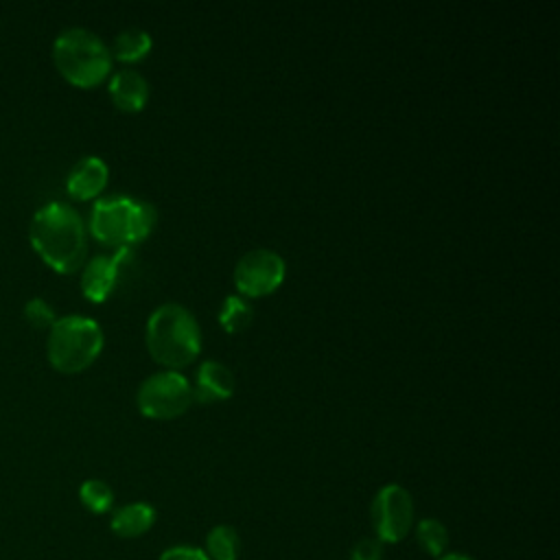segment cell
I'll return each instance as SVG.
<instances>
[{
	"label": "cell",
	"mask_w": 560,
	"mask_h": 560,
	"mask_svg": "<svg viewBox=\"0 0 560 560\" xmlns=\"http://www.w3.org/2000/svg\"><path fill=\"white\" fill-rule=\"evenodd\" d=\"M131 260V249H116L109 256H94L81 267V293L90 302H105L118 284V276Z\"/></svg>",
	"instance_id": "9"
},
{
	"label": "cell",
	"mask_w": 560,
	"mask_h": 560,
	"mask_svg": "<svg viewBox=\"0 0 560 560\" xmlns=\"http://www.w3.org/2000/svg\"><path fill=\"white\" fill-rule=\"evenodd\" d=\"M155 223V208L127 195L101 197L90 212V234L114 249H131L144 241Z\"/></svg>",
	"instance_id": "3"
},
{
	"label": "cell",
	"mask_w": 560,
	"mask_h": 560,
	"mask_svg": "<svg viewBox=\"0 0 560 560\" xmlns=\"http://www.w3.org/2000/svg\"><path fill=\"white\" fill-rule=\"evenodd\" d=\"M418 545L433 558H440L448 549V529L438 518H422L416 525Z\"/></svg>",
	"instance_id": "17"
},
{
	"label": "cell",
	"mask_w": 560,
	"mask_h": 560,
	"mask_svg": "<svg viewBox=\"0 0 560 560\" xmlns=\"http://www.w3.org/2000/svg\"><path fill=\"white\" fill-rule=\"evenodd\" d=\"M153 523H155V510L149 503L136 501L118 508L112 514L109 527L120 538H138L147 534L153 527Z\"/></svg>",
	"instance_id": "13"
},
{
	"label": "cell",
	"mask_w": 560,
	"mask_h": 560,
	"mask_svg": "<svg viewBox=\"0 0 560 560\" xmlns=\"http://www.w3.org/2000/svg\"><path fill=\"white\" fill-rule=\"evenodd\" d=\"M287 273L284 258L265 247H256L245 252L234 265V287L238 295L247 298H265L273 293Z\"/></svg>",
	"instance_id": "7"
},
{
	"label": "cell",
	"mask_w": 560,
	"mask_h": 560,
	"mask_svg": "<svg viewBox=\"0 0 560 560\" xmlns=\"http://www.w3.org/2000/svg\"><path fill=\"white\" fill-rule=\"evenodd\" d=\"M138 411L153 420H173L192 405V385L182 372L160 370L147 376L136 392Z\"/></svg>",
	"instance_id": "6"
},
{
	"label": "cell",
	"mask_w": 560,
	"mask_h": 560,
	"mask_svg": "<svg viewBox=\"0 0 560 560\" xmlns=\"http://www.w3.org/2000/svg\"><path fill=\"white\" fill-rule=\"evenodd\" d=\"M24 319L37 330H50V326L57 322L52 306L42 298H33L24 304Z\"/></svg>",
	"instance_id": "19"
},
{
	"label": "cell",
	"mask_w": 560,
	"mask_h": 560,
	"mask_svg": "<svg viewBox=\"0 0 560 560\" xmlns=\"http://www.w3.org/2000/svg\"><path fill=\"white\" fill-rule=\"evenodd\" d=\"M35 254L57 273H74L85 265L88 232L81 214L61 201L42 206L28 225Z\"/></svg>",
	"instance_id": "1"
},
{
	"label": "cell",
	"mask_w": 560,
	"mask_h": 560,
	"mask_svg": "<svg viewBox=\"0 0 560 560\" xmlns=\"http://www.w3.org/2000/svg\"><path fill=\"white\" fill-rule=\"evenodd\" d=\"M52 61L59 74L74 88H96L112 72V52L105 42L88 28H66L52 44Z\"/></svg>",
	"instance_id": "4"
},
{
	"label": "cell",
	"mask_w": 560,
	"mask_h": 560,
	"mask_svg": "<svg viewBox=\"0 0 560 560\" xmlns=\"http://www.w3.org/2000/svg\"><path fill=\"white\" fill-rule=\"evenodd\" d=\"M254 319V308L243 295H225L219 308V324L225 332L236 335L245 330Z\"/></svg>",
	"instance_id": "16"
},
{
	"label": "cell",
	"mask_w": 560,
	"mask_h": 560,
	"mask_svg": "<svg viewBox=\"0 0 560 560\" xmlns=\"http://www.w3.org/2000/svg\"><path fill=\"white\" fill-rule=\"evenodd\" d=\"M153 42L151 35L144 28H125L116 35L114 46H112V57L125 63H133L140 61L149 55Z\"/></svg>",
	"instance_id": "14"
},
{
	"label": "cell",
	"mask_w": 560,
	"mask_h": 560,
	"mask_svg": "<svg viewBox=\"0 0 560 560\" xmlns=\"http://www.w3.org/2000/svg\"><path fill=\"white\" fill-rule=\"evenodd\" d=\"M144 343L155 363L179 372L197 359L201 350V328L186 306L166 302L149 315Z\"/></svg>",
	"instance_id": "2"
},
{
	"label": "cell",
	"mask_w": 560,
	"mask_h": 560,
	"mask_svg": "<svg viewBox=\"0 0 560 560\" xmlns=\"http://www.w3.org/2000/svg\"><path fill=\"white\" fill-rule=\"evenodd\" d=\"M234 374L221 361H203L197 368L195 385H192V400L199 405H214L228 400L234 394Z\"/></svg>",
	"instance_id": "11"
},
{
	"label": "cell",
	"mask_w": 560,
	"mask_h": 560,
	"mask_svg": "<svg viewBox=\"0 0 560 560\" xmlns=\"http://www.w3.org/2000/svg\"><path fill=\"white\" fill-rule=\"evenodd\" d=\"M107 90H109V98L116 105V109L127 112V114L142 112L147 101H149L147 79L140 72L131 70V68L114 72L112 79H109Z\"/></svg>",
	"instance_id": "12"
},
{
	"label": "cell",
	"mask_w": 560,
	"mask_h": 560,
	"mask_svg": "<svg viewBox=\"0 0 560 560\" xmlns=\"http://www.w3.org/2000/svg\"><path fill=\"white\" fill-rule=\"evenodd\" d=\"M370 518L381 542H400L413 527L411 494L398 483L383 486L372 499Z\"/></svg>",
	"instance_id": "8"
},
{
	"label": "cell",
	"mask_w": 560,
	"mask_h": 560,
	"mask_svg": "<svg viewBox=\"0 0 560 560\" xmlns=\"http://www.w3.org/2000/svg\"><path fill=\"white\" fill-rule=\"evenodd\" d=\"M160 560H210L203 549L190 545H175L162 551Z\"/></svg>",
	"instance_id": "21"
},
{
	"label": "cell",
	"mask_w": 560,
	"mask_h": 560,
	"mask_svg": "<svg viewBox=\"0 0 560 560\" xmlns=\"http://www.w3.org/2000/svg\"><path fill=\"white\" fill-rule=\"evenodd\" d=\"M79 499L85 510L92 514H105L114 505V492L112 488L101 479H85L79 486Z\"/></svg>",
	"instance_id": "18"
},
{
	"label": "cell",
	"mask_w": 560,
	"mask_h": 560,
	"mask_svg": "<svg viewBox=\"0 0 560 560\" xmlns=\"http://www.w3.org/2000/svg\"><path fill=\"white\" fill-rule=\"evenodd\" d=\"M103 341V330L94 319L83 315H66L50 326L46 354L57 372L79 374L98 359Z\"/></svg>",
	"instance_id": "5"
},
{
	"label": "cell",
	"mask_w": 560,
	"mask_h": 560,
	"mask_svg": "<svg viewBox=\"0 0 560 560\" xmlns=\"http://www.w3.org/2000/svg\"><path fill=\"white\" fill-rule=\"evenodd\" d=\"M435 560H472V558H468V556H464V553L448 551V553H442V556H440V558H435Z\"/></svg>",
	"instance_id": "22"
},
{
	"label": "cell",
	"mask_w": 560,
	"mask_h": 560,
	"mask_svg": "<svg viewBox=\"0 0 560 560\" xmlns=\"http://www.w3.org/2000/svg\"><path fill=\"white\" fill-rule=\"evenodd\" d=\"M350 560H383V542L378 538H361L352 547Z\"/></svg>",
	"instance_id": "20"
},
{
	"label": "cell",
	"mask_w": 560,
	"mask_h": 560,
	"mask_svg": "<svg viewBox=\"0 0 560 560\" xmlns=\"http://www.w3.org/2000/svg\"><path fill=\"white\" fill-rule=\"evenodd\" d=\"M107 182H109L107 164L96 155H88V158H81L70 168L66 177V190L77 201H90L105 190Z\"/></svg>",
	"instance_id": "10"
},
{
	"label": "cell",
	"mask_w": 560,
	"mask_h": 560,
	"mask_svg": "<svg viewBox=\"0 0 560 560\" xmlns=\"http://www.w3.org/2000/svg\"><path fill=\"white\" fill-rule=\"evenodd\" d=\"M206 556L210 560H238L241 538L232 525H214L206 536Z\"/></svg>",
	"instance_id": "15"
}]
</instances>
